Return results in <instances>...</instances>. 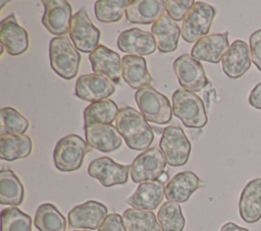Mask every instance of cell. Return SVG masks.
Listing matches in <instances>:
<instances>
[{
  "instance_id": "ac0fdd59",
  "label": "cell",
  "mask_w": 261,
  "mask_h": 231,
  "mask_svg": "<svg viewBox=\"0 0 261 231\" xmlns=\"http://www.w3.org/2000/svg\"><path fill=\"white\" fill-rule=\"evenodd\" d=\"M117 47L123 53L142 56L154 53L157 45L152 33L133 27L122 31L118 35Z\"/></svg>"
},
{
  "instance_id": "2e32d148",
  "label": "cell",
  "mask_w": 261,
  "mask_h": 231,
  "mask_svg": "<svg viewBox=\"0 0 261 231\" xmlns=\"http://www.w3.org/2000/svg\"><path fill=\"white\" fill-rule=\"evenodd\" d=\"M229 48L228 32L207 35L199 39L191 50V56L198 61L217 64Z\"/></svg>"
},
{
  "instance_id": "4dcf8cb0",
  "label": "cell",
  "mask_w": 261,
  "mask_h": 231,
  "mask_svg": "<svg viewBox=\"0 0 261 231\" xmlns=\"http://www.w3.org/2000/svg\"><path fill=\"white\" fill-rule=\"evenodd\" d=\"M122 221L128 231H161L157 216L152 211L126 209L122 213Z\"/></svg>"
},
{
  "instance_id": "4fadbf2b",
  "label": "cell",
  "mask_w": 261,
  "mask_h": 231,
  "mask_svg": "<svg viewBox=\"0 0 261 231\" xmlns=\"http://www.w3.org/2000/svg\"><path fill=\"white\" fill-rule=\"evenodd\" d=\"M107 213L108 209L105 205L97 200H88L69 211L67 215L68 226L73 229H98Z\"/></svg>"
},
{
  "instance_id": "f1b7e54d",
  "label": "cell",
  "mask_w": 261,
  "mask_h": 231,
  "mask_svg": "<svg viewBox=\"0 0 261 231\" xmlns=\"http://www.w3.org/2000/svg\"><path fill=\"white\" fill-rule=\"evenodd\" d=\"M118 111L116 103L112 100L93 102L84 110V128L93 124H111Z\"/></svg>"
},
{
  "instance_id": "3957f363",
  "label": "cell",
  "mask_w": 261,
  "mask_h": 231,
  "mask_svg": "<svg viewBox=\"0 0 261 231\" xmlns=\"http://www.w3.org/2000/svg\"><path fill=\"white\" fill-rule=\"evenodd\" d=\"M172 113L189 128H202L208 121L202 99L196 93L184 89L172 94Z\"/></svg>"
},
{
  "instance_id": "b9f144b4",
  "label": "cell",
  "mask_w": 261,
  "mask_h": 231,
  "mask_svg": "<svg viewBox=\"0 0 261 231\" xmlns=\"http://www.w3.org/2000/svg\"><path fill=\"white\" fill-rule=\"evenodd\" d=\"M73 231H80V230H73ZM82 231H90V230H82Z\"/></svg>"
},
{
  "instance_id": "d590c367",
  "label": "cell",
  "mask_w": 261,
  "mask_h": 231,
  "mask_svg": "<svg viewBox=\"0 0 261 231\" xmlns=\"http://www.w3.org/2000/svg\"><path fill=\"white\" fill-rule=\"evenodd\" d=\"M194 4L193 0H164V9L171 19L180 21L184 20Z\"/></svg>"
},
{
  "instance_id": "9a60e30c",
  "label": "cell",
  "mask_w": 261,
  "mask_h": 231,
  "mask_svg": "<svg viewBox=\"0 0 261 231\" xmlns=\"http://www.w3.org/2000/svg\"><path fill=\"white\" fill-rule=\"evenodd\" d=\"M0 41L6 52L11 56H18L28 51V32L18 24L14 13L9 14L1 20Z\"/></svg>"
},
{
  "instance_id": "ba28073f",
  "label": "cell",
  "mask_w": 261,
  "mask_h": 231,
  "mask_svg": "<svg viewBox=\"0 0 261 231\" xmlns=\"http://www.w3.org/2000/svg\"><path fill=\"white\" fill-rule=\"evenodd\" d=\"M100 36V30L94 25L85 7L73 14L69 27V38L77 51L92 53L99 46Z\"/></svg>"
},
{
  "instance_id": "277c9868",
  "label": "cell",
  "mask_w": 261,
  "mask_h": 231,
  "mask_svg": "<svg viewBox=\"0 0 261 231\" xmlns=\"http://www.w3.org/2000/svg\"><path fill=\"white\" fill-rule=\"evenodd\" d=\"M79 134L71 133L60 138L53 151V161L55 167L61 172H72L79 170L87 153L91 151Z\"/></svg>"
},
{
  "instance_id": "30bf717a",
  "label": "cell",
  "mask_w": 261,
  "mask_h": 231,
  "mask_svg": "<svg viewBox=\"0 0 261 231\" xmlns=\"http://www.w3.org/2000/svg\"><path fill=\"white\" fill-rule=\"evenodd\" d=\"M172 67L177 81L184 90L193 93L200 92L209 82L203 65L189 54H182L175 58Z\"/></svg>"
},
{
  "instance_id": "7402d4cb",
  "label": "cell",
  "mask_w": 261,
  "mask_h": 231,
  "mask_svg": "<svg viewBox=\"0 0 261 231\" xmlns=\"http://www.w3.org/2000/svg\"><path fill=\"white\" fill-rule=\"evenodd\" d=\"M239 214L249 224L261 219V178L250 180L243 188L239 199Z\"/></svg>"
},
{
  "instance_id": "484cf974",
  "label": "cell",
  "mask_w": 261,
  "mask_h": 231,
  "mask_svg": "<svg viewBox=\"0 0 261 231\" xmlns=\"http://www.w3.org/2000/svg\"><path fill=\"white\" fill-rule=\"evenodd\" d=\"M164 1L133 0L125 9V17L132 23H154L164 14Z\"/></svg>"
},
{
  "instance_id": "83f0119b",
  "label": "cell",
  "mask_w": 261,
  "mask_h": 231,
  "mask_svg": "<svg viewBox=\"0 0 261 231\" xmlns=\"http://www.w3.org/2000/svg\"><path fill=\"white\" fill-rule=\"evenodd\" d=\"M24 188L16 174L10 169L0 171V204L17 207L22 204Z\"/></svg>"
},
{
  "instance_id": "836d02e7",
  "label": "cell",
  "mask_w": 261,
  "mask_h": 231,
  "mask_svg": "<svg viewBox=\"0 0 261 231\" xmlns=\"http://www.w3.org/2000/svg\"><path fill=\"white\" fill-rule=\"evenodd\" d=\"M28 119L12 107L0 110V135L24 134L29 128Z\"/></svg>"
},
{
  "instance_id": "d4e9b609",
  "label": "cell",
  "mask_w": 261,
  "mask_h": 231,
  "mask_svg": "<svg viewBox=\"0 0 261 231\" xmlns=\"http://www.w3.org/2000/svg\"><path fill=\"white\" fill-rule=\"evenodd\" d=\"M121 75L123 80L137 91L149 86L152 82L146 59L142 56L124 55L121 59Z\"/></svg>"
},
{
  "instance_id": "8d00e7d4",
  "label": "cell",
  "mask_w": 261,
  "mask_h": 231,
  "mask_svg": "<svg viewBox=\"0 0 261 231\" xmlns=\"http://www.w3.org/2000/svg\"><path fill=\"white\" fill-rule=\"evenodd\" d=\"M251 59L259 71H261V28L251 34L249 38Z\"/></svg>"
},
{
  "instance_id": "603a6c76",
  "label": "cell",
  "mask_w": 261,
  "mask_h": 231,
  "mask_svg": "<svg viewBox=\"0 0 261 231\" xmlns=\"http://www.w3.org/2000/svg\"><path fill=\"white\" fill-rule=\"evenodd\" d=\"M165 196V185L159 180L140 183L136 191L126 199L134 209L152 211L158 208Z\"/></svg>"
},
{
  "instance_id": "52a82bcc",
  "label": "cell",
  "mask_w": 261,
  "mask_h": 231,
  "mask_svg": "<svg viewBox=\"0 0 261 231\" xmlns=\"http://www.w3.org/2000/svg\"><path fill=\"white\" fill-rule=\"evenodd\" d=\"M159 148L171 167H179L187 164L191 154V142L181 127L167 126L162 131Z\"/></svg>"
},
{
  "instance_id": "f35d334b",
  "label": "cell",
  "mask_w": 261,
  "mask_h": 231,
  "mask_svg": "<svg viewBox=\"0 0 261 231\" xmlns=\"http://www.w3.org/2000/svg\"><path fill=\"white\" fill-rule=\"evenodd\" d=\"M249 105L255 109L261 110V82L257 83L249 94Z\"/></svg>"
},
{
  "instance_id": "5bb4252c",
  "label": "cell",
  "mask_w": 261,
  "mask_h": 231,
  "mask_svg": "<svg viewBox=\"0 0 261 231\" xmlns=\"http://www.w3.org/2000/svg\"><path fill=\"white\" fill-rule=\"evenodd\" d=\"M114 92L115 83L106 76L96 73L81 75L74 88V95L79 99L92 103L107 100Z\"/></svg>"
},
{
  "instance_id": "6da1fadb",
  "label": "cell",
  "mask_w": 261,
  "mask_h": 231,
  "mask_svg": "<svg viewBox=\"0 0 261 231\" xmlns=\"http://www.w3.org/2000/svg\"><path fill=\"white\" fill-rule=\"evenodd\" d=\"M115 128L126 146L135 151H146L154 140L152 127L144 115L133 107L119 109L115 119Z\"/></svg>"
},
{
  "instance_id": "e0dca14e",
  "label": "cell",
  "mask_w": 261,
  "mask_h": 231,
  "mask_svg": "<svg viewBox=\"0 0 261 231\" xmlns=\"http://www.w3.org/2000/svg\"><path fill=\"white\" fill-rule=\"evenodd\" d=\"M251 51L243 40H236L229 46L221 60L223 73L232 79L243 76L251 67Z\"/></svg>"
},
{
  "instance_id": "60d3db41",
  "label": "cell",
  "mask_w": 261,
  "mask_h": 231,
  "mask_svg": "<svg viewBox=\"0 0 261 231\" xmlns=\"http://www.w3.org/2000/svg\"><path fill=\"white\" fill-rule=\"evenodd\" d=\"M160 182H162V183H165L166 181L168 182V174H167V172H164L160 177H159V179H158Z\"/></svg>"
},
{
  "instance_id": "8992f818",
  "label": "cell",
  "mask_w": 261,
  "mask_h": 231,
  "mask_svg": "<svg viewBox=\"0 0 261 231\" xmlns=\"http://www.w3.org/2000/svg\"><path fill=\"white\" fill-rule=\"evenodd\" d=\"M215 14L216 10L212 5L196 1L181 22V38L187 43H194L207 36Z\"/></svg>"
},
{
  "instance_id": "ab89813d",
  "label": "cell",
  "mask_w": 261,
  "mask_h": 231,
  "mask_svg": "<svg viewBox=\"0 0 261 231\" xmlns=\"http://www.w3.org/2000/svg\"><path fill=\"white\" fill-rule=\"evenodd\" d=\"M219 231H250V230H248L247 228L241 227L233 222H226L221 226Z\"/></svg>"
},
{
  "instance_id": "ffe728a7",
  "label": "cell",
  "mask_w": 261,
  "mask_h": 231,
  "mask_svg": "<svg viewBox=\"0 0 261 231\" xmlns=\"http://www.w3.org/2000/svg\"><path fill=\"white\" fill-rule=\"evenodd\" d=\"M204 182L192 171H182L172 176L165 185V197L168 201L181 204L186 203L190 196Z\"/></svg>"
},
{
  "instance_id": "1f68e13d",
  "label": "cell",
  "mask_w": 261,
  "mask_h": 231,
  "mask_svg": "<svg viewBox=\"0 0 261 231\" xmlns=\"http://www.w3.org/2000/svg\"><path fill=\"white\" fill-rule=\"evenodd\" d=\"M157 221L161 231H182L186 220L178 204L165 201L157 213Z\"/></svg>"
},
{
  "instance_id": "7a4b0ae2",
  "label": "cell",
  "mask_w": 261,
  "mask_h": 231,
  "mask_svg": "<svg viewBox=\"0 0 261 231\" xmlns=\"http://www.w3.org/2000/svg\"><path fill=\"white\" fill-rule=\"evenodd\" d=\"M81 54L66 36L52 38L49 44V61L52 70L64 79H72L79 72Z\"/></svg>"
},
{
  "instance_id": "d6a6232c",
  "label": "cell",
  "mask_w": 261,
  "mask_h": 231,
  "mask_svg": "<svg viewBox=\"0 0 261 231\" xmlns=\"http://www.w3.org/2000/svg\"><path fill=\"white\" fill-rule=\"evenodd\" d=\"M129 3L128 0H98L94 5L95 16L101 22H117L122 18Z\"/></svg>"
},
{
  "instance_id": "44dd1931",
  "label": "cell",
  "mask_w": 261,
  "mask_h": 231,
  "mask_svg": "<svg viewBox=\"0 0 261 231\" xmlns=\"http://www.w3.org/2000/svg\"><path fill=\"white\" fill-rule=\"evenodd\" d=\"M88 146L102 153H110L121 147L122 139L112 124H93L85 128Z\"/></svg>"
},
{
  "instance_id": "cb8c5ba5",
  "label": "cell",
  "mask_w": 261,
  "mask_h": 231,
  "mask_svg": "<svg viewBox=\"0 0 261 231\" xmlns=\"http://www.w3.org/2000/svg\"><path fill=\"white\" fill-rule=\"evenodd\" d=\"M151 33L155 39L157 49L161 53H170L176 50L181 30L167 14H162L153 23Z\"/></svg>"
},
{
  "instance_id": "d6986e66",
  "label": "cell",
  "mask_w": 261,
  "mask_h": 231,
  "mask_svg": "<svg viewBox=\"0 0 261 231\" xmlns=\"http://www.w3.org/2000/svg\"><path fill=\"white\" fill-rule=\"evenodd\" d=\"M92 70L96 74L106 76L114 83H119L121 79V59L113 50L104 45H99L89 55Z\"/></svg>"
},
{
  "instance_id": "74e56055",
  "label": "cell",
  "mask_w": 261,
  "mask_h": 231,
  "mask_svg": "<svg viewBox=\"0 0 261 231\" xmlns=\"http://www.w3.org/2000/svg\"><path fill=\"white\" fill-rule=\"evenodd\" d=\"M98 231H126L122 216L117 213L108 214L98 228Z\"/></svg>"
},
{
  "instance_id": "5b68a950",
  "label": "cell",
  "mask_w": 261,
  "mask_h": 231,
  "mask_svg": "<svg viewBox=\"0 0 261 231\" xmlns=\"http://www.w3.org/2000/svg\"><path fill=\"white\" fill-rule=\"evenodd\" d=\"M135 100L140 112L147 121L166 124L172 118V109L168 98L152 86H145L135 93Z\"/></svg>"
},
{
  "instance_id": "9c48e42d",
  "label": "cell",
  "mask_w": 261,
  "mask_h": 231,
  "mask_svg": "<svg viewBox=\"0 0 261 231\" xmlns=\"http://www.w3.org/2000/svg\"><path fill=\"white\" fill-rule=\"evenodd\" d=\"M166 160L161 151L150 148L139 154L130 165V178L134 183L158 180L165 172Z\"/></svg>"
},
{
  "instance_id": "e575fe53",
  "label": "cell",
  "mask_w": 261,
  "mask_h": 231,
  "mask_svg": "<svg viewBox=\"0 0 261 231\" xmlns=\"http://www.w3.org/2000/svg\"><path fill=\"white\" fill-rule=\"evenodd\" d=\"M32 218L17 207L1 211V231H32Z\"/></svg>"
},
{
  "instance_id": "4316f807",
  "label": "cell",
  "mask_w": 261,
  "mask_h": 231,
  "mask_svg": "<svg viewBox=\"0 0 261 231\" xmlns=\"http://www.w3.org/2000/svg\"><path fill=\"white\" fill-rule=\"evenodd\" d=\"M33 142L25 134H6L0 136V158L5 161H15L31 155Z\"/></svg>"
},
{
  "instance_id": "7c38bea8",
  "label": "cell",
  "mask_w": 261,
  "mask_h": 231,
  "mask_svg": "<svg viewBox=\"0 0 261 231\" xmlns=\"http://www.w3.org/2000/svg\"><path fill=\"white\" fill-rule=\"evenodd\" d=\"M42 4L44 5V14L41 21L46 30L56 37H62L69 33L73 16L69 2L66 0H43Z\"/></svg>"
},
{
  "instance_id": "8fae6325",
  "label": "cell",
  "mask_w": 261,
  "mask_h": 231,
  "mask_svg": "<svg viewBox=\"0 0 261 231\" xmlns=\"http://www.w3.org/2000/svg\"><path fill=\"white\" fill-rule=\"evenodd\" d=\"M129 171L130 165L116 163L109 157L96 158L88 166V174L97 179L104 187L125 184Z\"/></svg>"
},
{
  "instance_id": "f546056e",
  "label": "cell",
  "mask_w": 261,
  "mask_h": 231,
  "mask_svg": "<svg viewBox=\"0 0 261 231\" xmlns=\"http://www.w3.org/2000/svg\"><path fill=\"white\" fill-rule=\"evenodd\" d=\"M34 225L39 231H66L64 216L50 203L38 207L35 213Z\"/></svg>"
}]
</instances>
